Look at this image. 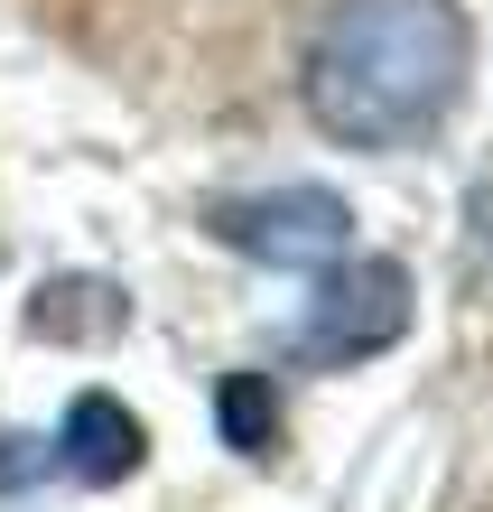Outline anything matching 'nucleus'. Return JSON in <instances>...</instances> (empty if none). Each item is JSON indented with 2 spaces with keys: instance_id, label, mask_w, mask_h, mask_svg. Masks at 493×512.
Returning a JSON list of instances; mask_svg holds the SVG:
<instances>
[{
  "instance_id": "1",
  "label": "nucleus",
  "mask_w": 493,
  "mask_h": 512,
  "mask_svg": "<svg viewBox=\"0 0 493 512\" xmlns=\"http://www.w3.org/2000/svg\"><path fill=\"white\" fill-rule=\"evenodd\" d=\"M466 75H475V28L456 0H335L307 38L298 94L326 140L391 159V149L447 131Z\"/></svg>"
},
{
  "instance_id": "2",
  "label": "nucleus",
  "mask_w": 493,
  "mask_h": 512,
  "mask_svg": "<svg viewBox=\"0 0 493 512\" xmlns=\"http://www.w3.org/2000/svg\"><path fill=\"white\" fill-rule=\"evenodd\" d=\"M214 243L261 261V270H326L354 252V205L317 187V177H280V187H252V196H224L214 205Z\"/></svg>"
},
{
  "instance_id": "3",
  "label": "nucleus",
  "mask_w": 493,
  "mask_h": 512,
  "mask_svg": "<svg viewBox=\"0 0 493 512\" xmlns=\"http://www.w3.org/2000/svg\"><path fill=\"white\" fill-rule=\"evenodd\" d=\"M410 317H419V298H410V270L382 261V252H345V261H326V280L317 298H307V326H298V354L307 364H373V354H391L400 336H410Z\"/></svg>"
},
{
  "instance_id": "4",
  "label": "nucleus",
  "mask_w": 493,
  "mask_h": 512,
  "mask_svg": "<svg viewBox=\"0 0 493 512\" xmlns=\"http://www.w3.org/2000/svg\"><path fill=\"white\" fill-rule=\"evenodd\" d=\"M149 457V429L131 410L112 401V391H75L66 429H56V466L75 475V485H121V475H140Z\"/></svg>"
},
{
  "instance_id": "5",
  "label": "nucleus",
  "mask_w": 493,
  "mask_h": 512,
  "mask_svg": "<svg viewBox=\"0 0 493 512\" xmlns=\"http://www.w3.org/2000/svg\"><path fill=\"white\" fill-rule=\"evenodd\" d=\"M121 326H131V298L112 280H56L28 308V336H47V345H94V336H121Z\"/></svg>"
},
{
  "instance_id": "6",
  "label": "nucleus",
  "mask_w": 493,
  "mask_h": 512,
  "mask_svg": "<svg viewBox=\"0 0 493 512\" xmlns=\"http://www.w3.org/2000/svg\"><path fill=\"white\" fill-rule=\"evenodd\" d=\"M214 419H224L233 457H270V438H280V391H270V373H224Z\"/></svg>"
},
{
  "instance_id": "7",
  "label": "nucleus",
  "mask_w": 493,
  "mask_h": 512,
  "mask_svg": "<svg viewBox=\"0 0 493 512\" xmlns=\"http://www.w3.org/2000/svg\"><path fill=\"white\" fill-rule=\"evenodd\" d=\"M56 466V438H0V494H28Z\"/></svg>"
}]
</instances>
